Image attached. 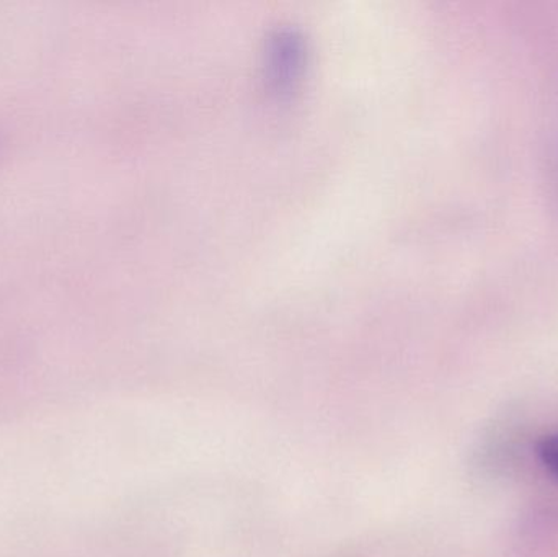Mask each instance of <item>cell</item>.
Segmentation results:
<instances>
[{
    "label": "cell",
    "mask_w": 558,
    "mask_h": 557,
    "mask_svg": "<svg viewBox=\"0 0 558 557\" xmlns=\"http://www.w3.org/2000/svg\"><path fill=\"white\" fill-rule=\"evenodd\" d=\"M537 457L544 468L558 480V434L547 435L539 441Z\"/></svg>",
    "instance_id": "cell-1"
}]
</instances>
